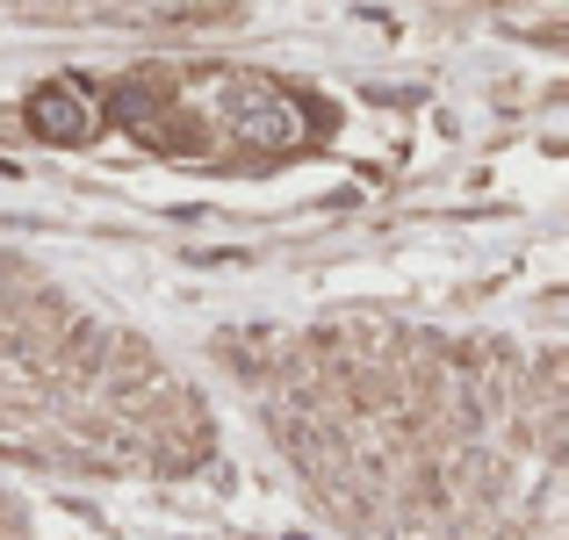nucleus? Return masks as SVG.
<instances>
[{
	"label": "nucleus",
	"mask_w": 569,
	"mask_h": 540,
	"mask_svg": "<svg viewBox=\"0 0 569 540\" xmlns=\"http://www.w3.org/2000/svg\"><path fill=\"white\" fill-rule=\"evenodd\" d=\"M29 130H37V138H51V144H80V138H94V109H87L80 87L51 80V87H37V94H29Z\"/></svg>",
	"instance_id": "1"
}]
</instances>
